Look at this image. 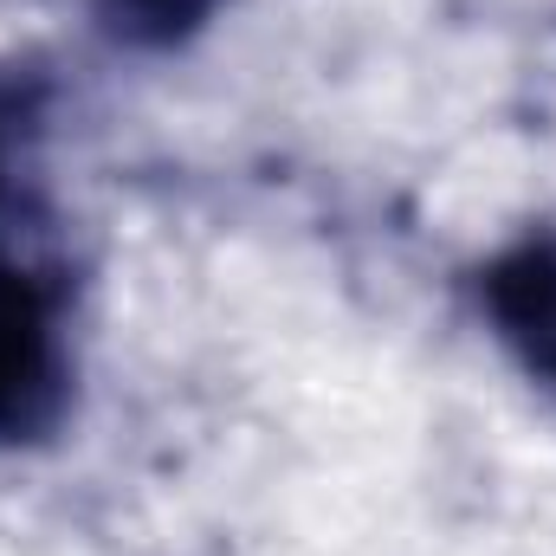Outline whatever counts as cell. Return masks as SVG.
Segmentation results:
<instances>
[{
    "instance_id": "cell-1",
    "label": "cell",
    "mask_w": 556,
    "mask_h": 556,
    "mask_svg": "<svg viewBox=\"0 0 556 556\" xmlns=\"http://www.w3.org/2000/svg\"><path fill=\"white\" fill-rule=\"evenodd\" d=\"M72 395V356L52 291L20 266H0V446L39 440Z\"/></svg>"
},
{
    "instance_id": "cell-2",
    "label": "cell",
    "mask_w": 556,
    "mask_h": 556,
    "mask_svg": "<svg viewBox=\"0 0 556 556\" xmlns=\"http://www.w3.org/2000/svg\"><path fill=\"white\" fill-rule=\"evenodd\" d=\"M479 304L511 363L556 395V233H525L505 247L479 278Z\"/></svg>"
},
{
    "instance_id": "cell-3",
    "label": "cell",
    "mask_w": 556,
    "mask_h": 556,
    "mask_svg": "<svg viewBox=\"0 0 556 556\" xmlns=\"http://www.w3.org/2000/svg\"><path fill=\"white\" fill-rule=\"evenodd\" d=\"M220 0H98L111 39L142 46V52H168L181 39H194L207 20H214Z\"/></svg>"
},
{
    "instance_id": "cell-4",
    "label": "cell",
    "mask_w": 556,
    "mask_h": 556,
    "mask_svg": "<svg viewBox=\"0 0 556 556\" xmlns=\"http://www.w3.org/2000/svg\"><path fill=\"white\" fill-rule=\"evenodd\" d=\"M0 188H7V168H0Z\"/></svg>"
}]
</instances>
